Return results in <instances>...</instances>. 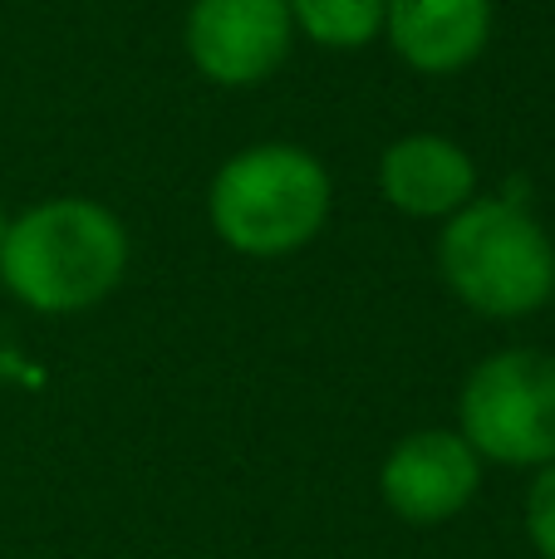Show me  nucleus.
Segmentation results:
<instances>
[{
  "label": "nucleus",
  "instance_id": "11",
  "mask_svg": "<svg viewBox=\"0 0 555 559\" xmlns=\"http://www.w3.org/2000/svg\"><path fill=\"white\" fill-rule=\"evenodd\" d=\"M5 226H10V222H5V206H0V241H5Z\"/></svg>",
  "mask_w": 555,
  "mask_h": 559
},
{
  "label": "nucleus",
  "instance_id": "1",
  "mask_svg": "<svg viewBox=\"0 0 555 559\" xmlns=\"http://www.w3.org/2000/svg\"><path fill=\"white\" fill-rule=\"evenodd\" d=\"M128 236L108 206L84 197L29 206L5 226L0 241V280L20 305L39 314L88 309L123 280Z\"/></svg>",
  "mask_w": 555,
  "mask_h": 559
},
{
  "label": "nucleus",
  "instance_id": "2",
  "mask_svg": "<svg viewBox=\"0 0 555 559\" xmlns=\"http://www.w3.org/2000/svg\"><path fill=\"white\" fill-rule=\"evenodd\" d=\"M330 216V177L305 147L236 153L212 182V226L241 255H291Z\"/></svg>",
  "mask_w": 555,
  "mask_h": 559
},
{
  "label": "nucleus",
  "instance_id": "7",
  "mask_svg": "<svg viewBox=\"0 0 555 559\" xmlns=\"http://www.w3.org/2000/svg\"><path fill=\"white\" fill-rule=\"evenodd\" d=\"M389 39L423 74H452L487 45L492 0H383Z\"/></svg>",
  "mask_w": 555,
  "mask_h": 559
},
{
  "label": "nucleus",
  "instance_id": "8",
  "mask_svg": "<svg viewBox=\"0 0 555 559\" xmlns=\"http://www.w3.org/2000/svg\"><path fill=\"white\" fill-rule=\"evenodd\" d=\"M379 182L383 197H389L399 212L409 216H452L472 202L477 192V167L448 138H403L383 153L379 163Z\"/></svg>",
  "mask_w": 555,
  "mask_h": 559
},
{
  "label": "nucleus",
  "instance_id": "4",
  "mask_svg": "<svg viewBox=\"0 0 555 559\" xmlns=\"http://www.w3.org/2000/svg\"><path fill=\"white\" fill-rule=\"evenodd\" d=\"M462 437L507 466L555 462V354L507 348L472 368L462 388Z\"/></svg>",
  "mask_w": 555,
  "mask_h": 559
},
{
  "label": "nucleus",
  "instance_id": "3",
  "mask_svg": "<svg viewBox=\"0 0 555 559\" xmlns=\"http://www.w3.org/2000/svg\"><path fill=\"white\" fill-rule=\"evenodd\" d=\"M448 285L477 314L517 319L555 295V246L546 226L511 202H468L438 241Z\"/></svg>",
  "mask_w": 555,
  "mask_h": 559
},
{
  "label": "nucleus",
  "instance_id": "9",
  "mask_svg": "<svg viewBox=\"0 0 555 559\" xmlns=\"http://www.w3.org/2000/svg\"><path fill=\"white\" fill-rule=\"evenodd\" d=\"M291 20L330 49H359L383 29V0H291Z\"/></svg>",
  "mask_w": 555,
  "mask_h": 559
},
{
  "label": "nucleus",
  "instance_id": "5",
  "mask_svg": "<svg viewBox=\"0 0 555 559\" xmlns=\"http://www.w3.org/2000/svg\"><path fill=\"white\" fill-rule=\"evenodd\" d=\"M291 49V0H197L187 55L212 84L246 88L281 69Z\"/></svg>",
  "mask_w": 555,
  "mask_h": 559
},
{
  "label": "nucleus",
  "instance_id": "6",
  "mask_svg": "<svg viewBox=\"0 0 555 559\" xmlns=\"http://www.w3.org/2000/svg\"><path fill=\"white\" fill-rule=\"evenodd\" d=\"M477 452L462 432H413L383 462V501L409 525L452 521L477 496Z\"/></svg>",
  "mask_w": 555,
  "mask_h": 559
},
{
  "label": "nucleus",
  "instance_id": "10",
  "mask_svg": "<svg viewBox=\"0 0 555 559\" xmlns=\"http://www.w3.org/2000/svg\"><path fill=\"white\" fill-rule=\"evenodd\" d=\"M527 531L541 559H555V462L541 466V476L531 481L527 496Z\"/></svg>",
  "mask_w": 555,
  "mask_h": 559
}]
</instances>
